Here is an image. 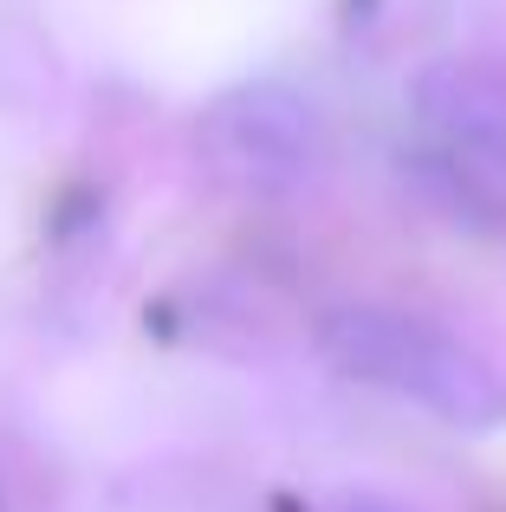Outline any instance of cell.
<instances>
[{
  "label": "cell",
  "instance_id": "cell-3",
  "mask_svg": "<svg viewBox=\"0 0 506 512\" xmlns=\"http://www.w3.org/2000/svg\"><path fill=\"white\" fill-rule=\"evenodd\" d=\"M215 150L221 169L247 175L253 188H286L312 169V117L286 91H247V98L221 104Z\"/></svg>",
  "mask_w": 506,
  "mask_h": 512
},
{
  "label": "cell",
  "instance_id": "cell-2",
  "mask_svg": "<svg viewBox=\"0 0 506 512\" xmlns=\"http://www.w3.org/2000/svg\"><path fill=\"white\" fill-rule=\"evenodd\" d=\"M422 156L474 221L506 234V65L442 59L416 85Z\"/></svg>",
  "mask_w": 506,
  "mask_h": 512
},
{
  "label": "cell",
  "instance_id": "cell-1",
  "mask_svg": "<svg viewBox=\"0 0 506 512\" xmlns=\"http://www.w3.org/2000/svg\"><path fill=\"white\" fill-rule=\"evenodd\" d=\"M318 350L338 363L344 376L370 389L416 402V409L442 415L448 428H487L506 422V376L461 344L455 331L429 325L416 312H390V305H338L318 325Z\"/></svg>",
  "mask_w": 506,
  "mask_h": 512
},
{
  "label": "cell",
  "instance_id": "cell-4",
  "mask_svg": "<svg viewBox=\"0 0 506 512\" xmlns=\"http://www.w3.org/2000/svg\"><path fill=\"white\" fill-rule=\"evenodd\" d=\"M351 512H390V506H351Z\"/></svg>",
  "mask_w": 506,
  "mask_h": 512
}]
</instances>
